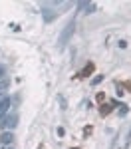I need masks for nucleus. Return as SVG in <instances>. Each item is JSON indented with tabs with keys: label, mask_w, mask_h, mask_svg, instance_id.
<instances>
[{
	"label": "nucleus",
	"mask_w": 131,
	"mask_h": 149,
	"mask_svg": "<svg viewBox=\"0 0 131 149\" xmlns=\"http://www.w3.org/2000/svg\"><path fill=\"white\" fill-rule=\"evenodd\" d=\"M73 28H76V22H73V20H70V22H68V26L64 28V32H62V34H60V38H58V46L60 48H64L66 44H68L70 36L73 34Z\"/></svg>",
	"instance_id": "f257e3e1"
},
{
	"label": "nucleus",
	"mask_w": 131,
	"mask_h": 149,
	"mask_svg": "<svg viewBox=\"0 0 131 149\" xmlns=\"http://www.w3.org/2000/svg\"><path fill=\"white\" fill-rule=\"evenodd\" d=\"M16 123H18V115H16V113H12V115H8V117H4L0 125H2V127H6V129H14V127H16Z\"/></svg>",
	"instance_id": "f03ea898"
},
{
	"label": "nucleus",
	"mask_w": 131,
	"mask_h": 149,
	"mask_svg": "<svg viewBox=\"0 0 131 149\" xmlns=\"http://www.w3.org/2000/svg\"><path fill=\"white\" fill-rule=\"evenodd\" d=\"M12 139H14L12 131H4V133L0 135V143H2V145H8V143H12Z\"/></svg>",
	"instance_id": "7ed1b4c3"
},
{
	"label": "nucleus",
	"mask_w": 131,
	"mask_h": 149,
	"mask_svg": "<svg viewBox=\"0 0 131 149\" xmlns=\"http://www.w3.org/2000/svg\"><path fill=\"white\" fill-rule=\"evenodd\" d=\"M8 109H10V97H6L4 102L0 103V117H4V115L8 113Z\"/></svg>",
	"instance_id": "20e7f679"
},
{
	"label": "nucleus",
	"mask_w": 131,
	"mask_h": 149,
	"mask_svg": "<svg viewBox=\"0 0 131 149\" xmlns=\"http://www.w3.org/2000/svg\"><path fill=\"white\" fill-rule=\"evenodd\" d=\"M80 8H83V10H85L87 14H89V12H94L95 8H97V6H95L94 2H91V4H89V2H82V4H80Z\"/></svg>",
	"instance_id": "39448f33"
},
{
	"label": "nucleus",
	"mask_w": 131,
	"mask_h": 149,
	"mask_svg": "<svg viewBox=\"0 0 131 149\" xmlns=\"http://www.w3.org/2000/svg\"><path fill=\"white\" fill-rule=\"evenodd\" d=\"M8 86H10V80H0V92H2V90H6Z\"/></svg>",
	"instance_id": "423d86ee"
},
{
	"label": "nucleus",
	"mask_w": 131,
	"mask_h": 149,
	"mask_svg": "<svg viewBox=\"0 0 131 149\" xmlns=\"http://www.w3.org/2000/svg\"><path fill=\"white\" fill-rule=\"evenodd\" d=\"M101 80H103V76H95L94 80H91V84H94V86H97V84H99Z\"/></svg>",
	"instance_id": "0eeeda50"
},
{
	"label": "nucleus",
	"mask_w": 131,
	"mask_h": 149,
	"mask_svg": "<svg viewBox=\"0 0 131 149\" xmlns=\"http://www.w3.org/2000/svg\"><path fill=\"white\" fill-rule=\"evenodd\" d=\"M60 100V105H62V109H66V100H64V95H58Z\"/></svg>",
	"instance_id": "6e6552de"
},
{
	"label": "nucleus",
	"mask_w": 131,
	"mask_h": 149,
	"mask_svg": "<svg viewBox=\"0 0 131 149\" xmlns=\"http://www.w3.org/2000/svg\"><path fill=\"white\" fill-rule=\"evenodd\" d=\"M119 115H127V105H121V109L117 111Z\"/></svg>",
	"instance_id": "1a4fd4ad"
},
{
	"label": "nucleus",
	"mask_w": 131,
	"mask_h": 149,
	"mask_svg": "<svg viewBox=\"0 0 131 149\" xmlns=\"http://www.w3.org/2000/svg\"><path fill=\"white\" fill-rule=\"evenodd\" d=\"M4 76H6V68H4V66H0V80H2Z\"/></svg>",
	"instance_id": "9d476101"
},
{
	"label": "nucleus",
	"mask_w": 131,
	"mask_h": 149,
	"mask_svg": "<svg viewBox=\"0 0 131 149\" xmlns=\"http://www.w3.org/2000/svg\"><path fill=\"white\" fill-rule=\"evenodd\" d=\"M119 48H127V42L125 40H119Z\"/></svg>",
	"instance_id": "9b49d317"
},
{
	"label": "nucleus",
	"mask_w": 131,
	"mask_h": 149,
	"mask_svg": "<svg viewBox=\"0 0 131 149\" xmlns=\"http://www.w3.org/2000/svg\"><path fill=\"white\" fill-rule=\"evenodd\" d=\"M6 97H8V95H4V93H0V103L4 102V100H6Z\"/></svg>",
	"instance_id": "f8f14e48"
},
{
	"label": "nucleus",
	"mask_w": 131,
	"mask_h": 149,
	"mask_svg": "<svg viewBox=\"0 0 131 149\" xmlns=\"http://www.w3.org/2000/svg\"><path fill=\"white\" fill-rule=\"evenodd\" d=\"M6 149H8V147H6Z\"/></svg>",
	"instance_id": "ddd939ff"
}]
</instances>
